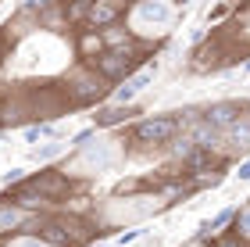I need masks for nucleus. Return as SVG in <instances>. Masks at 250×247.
<instances>
[{"label":"nucleus","instance_id":"obj_29","mask_svg":"<svg viewBox=\"0 0 250 247\" xmlns=\"http://www.w3.org/2000/svg\"><path fill=\"white\" fill-rule=\"evenodd\" d=\"M21 179H25V168H11V172L4 176V183L11 186V183H21Z\"/></svg>","mask_w":250,"mask_h":247},{"label":"nucleus","instance_id":"obj_30","mask_svg":"<svg viewBox=\"0 0 250 247\" xmlns=\"http://www.w3.org/2000/svg\"><path fill=\"white\" fill-rule=\"evenodd\" d=\"M93 133H97V129H83V133H79V136H75L72 143H75V147H86V143L93 140Z\"/></svg>","mask_w":250,"mask_h":247},{"label":"nucleus","instance_id":"obj_28","mask_svg":"<svg viewBox=\"0 0 250 247\" xmlns=\"http://www.w3.org/2000/svg\"><path fill=\"white\" fill-rule=\"evenodd\" d=\"M140 237H143V229H129V233H122V237H118V247L132 244V240H140Z\"/></svg>","mask_w":250,"mask_h":247},{"label":"nucleus","instance_id":"obj_12","mask_svg":"<svg viewBox=\"0 0 250 247\" xmlns=\"http://www.w3.org/2000/svg\"><path fill=\"white\" fill-rule=\"evenodd\" d=\"M214 165H218V154H214V151H208V147H197V151H193L189 158L183 161L186 176H208Z\"/></svg>","mask_w":250,"mask_h":247},{"label":"nucleus","instance_id":"obj_18","mask_svg":"<svg viewBox=\"0 0 250 247\" xmlns=\"http://www.w3.org/2000/svg\"><path fill=\"white\" fill-rule=\"evenodd\" d=\"M100 40H104V47H107V50H115V47H129V43H132V36H129L125 29H118V25H107L104 32H100Z\"/></svg>","mask_w":250,"mask_h":247},{"label":"nucleus","instance_id":"obj_19","mask_svg":"<svg viewBox=\"0 0 250 247\" xmlns=\"http://www.w3.org/2000/svg\"><path fill=\"white\" fill-rule=\"evenodd\" d=\"M232 215H236V208H225V211H218V215H214V219H208V222H204V226H200V237H208V233L222 229L225 222H232Z\"/></svg>","mask_w":250,"mask_h":247},{"label":"nucleus","instance_id":"obj_32","mask_svg":"<svg viewBox=\"0 0 250 247\" xmlns=\"http://www.w3.org/2000/svg\"><path fill=\"white\" fill-rule=\"evenodd\" d=\"M4 47H7V40H4V32H0V54H4Z\"/></svg>","mask_w":250,"mask_h":247},{"label":"nucleus","instance_id":"obj_9","mask_svg":"<svg viewBox=\"0 0 250 247\" xmlns=\"http://www.w3.org/2000/svg\"><path fill=\"white\" fill-rule=\"evenodd\" d=\"M240 115H243L240 104H232V100H218V104H211L208 111H204V122L214 126V129H229Z\"/></svg>","mask_w":250,"mask_h":247},{"label":"nucleus","instance_id":"obj_8","mask_svg":"<svg viewBox=\"0 0 250 247\" xmlns=\"http://www.w3.org/2000/svg\"><path fill=\"white\" fill-rule=\"evenodd\" d=\"M7 201H15V204H18L21 211H40V208H47V204H50V201L43 197L40 190L29 183V179H21V183H18V186L7 194Z\"/></svg>","mask_w":250,"mask_h":247},{"label":"nucleus","instance_id":"obj_11","mask_svg":"<svg viewBox=\"0 0 250 247\" xmlns=\"http://www.w3.org/2000/svg\"><path fill=\"white\" fill-rule=\"evenodd\" d=\"M136 18L146 22V25H168V22H172V7H168L165 0H140Z\"/></svg>","mask_w":250,"mask_h":247},{"label":"nucleus","instance_id":"obj_6","mask_svg":"<svg viewBox=\"0 0 250 247\" xmlns=\"http://www.w3.org/2000/svg\"><path fill=\"white\" fill-rule=\"evenodd\" d=\"M29 183L36 186L40 194L50 201V204H54V201L68 197V190H72V176H64L61 168H58V172H40V176H29Z\"/></svg>","mask_w":250,"mask_h":247},{"label":"nucleus","instance_id":"obj_13","mask_svg":"<svg viewBox=\"0 0 250 247\" xmlns=\"http://www.w3.org/2000/svg\"><path fill=\"white\" fill-rule=\"evenodd\" d=\"M222 136L232 147H250V115H240L229 129H222Z\"/></svg>","mask_w":250,"mask_h":247},{"label":"nucleus","instance_id":"obj_27","mask_svg":"<svg viewBox=\"0 0 250 247\" xmlns=\"http://www.w3.org/2000/svg\"><path fill=\"white\" fill-rule=\"evenodd\" d=\"M11 247H47V244H43L40 237H21V240H15Z\"/></svg>","mask_w":250,"mask_h":247},{"label":"nucleus","instance_id":"obj_20","mask_svg":"<svg viewBox=\"0 0 250 247\" xmlns=\"http://www.w3.org/2000/svg\"><path fill=\"white\" fill-rule=\"evenodd\" d=\"M68 147V143L61 140H54V143H43V147H36V161H50V158H58V154Z\"/></svg>","mask_w":250,"mask_h":247},{"label":"nucleus","instance_id":"obj_1","mask_svg":"<svg viewBox=\"0 0 250 247\" xmlns=\"http://www.w3.org/2000/svg\"><path fill=\"white\" fill-rule=\"evenodd\" d=\"M36 237L47 247H79L89 237V229H83L72 215H43L36 222Z\"/></svg>","mask_w":250,"mask_h":247},{"label":"nucleus","instance_id":"obj_4","mask_svg":"<svg viewBox=\"0 0 250 247\" xmlns=\"http://www.w3.org/2000/svg\"><path fill=\"white\" fill-rule=\"evenodd\" d=\"M111 165H115V151H111L107 143H86V147H79V158L68 161L61 172L64 176H83V168H89V172H107Z\"/></svg>","mask_w":250,"mask_h":247},{"label":"nucleus","instance_id":"obj_7","mask_svg":"<svg viewBox=\"0 0 250 247\" xmlns=\"http://www.w3.org/2000/svg\"><path fill=\"white\" fill-rule=\"evenodd\" d=\"M118 18H122V7L115 0H93V4H89V15H86V25L89 29H107V25H115Z\"/></svg>","mask_w":250,"mask_h":247},{"label":"nucleus","instance_id":"obj_33","mask_svg":"<svg viewBox=\"0 0 250 247\" xmlns=\"http://www.w3.org/2000/svg\"><path fill=\"white\" fill-rule=\"evenodd\" d=\"M97 247H111V244H97Z\"/></svg>","mask_w":250,"mask_h":247},{"label":"nucleus","instance_id":"obj_3","mask_svg":"<svg viewBox=\"0 0 250 247\" xmlns=\"http://www.w3.org/2000/svg\"><path fill=\"white\" fill-rule=\"evenodd\" d=\"M179 133V122L175 115H154V118H143L132 126V140L143 143V147H161V143H172Z\"/></svg>","mask_w":250,"mask_h":247},{"label":"nucleus","instance_id":"obj_36","mask_svg":"<svg viewBox=\"0 0 250 247\" xmlns=\"http://www.w3.org/2000/svg\"><path fill=\"white\" fill-rule=\"evenodd\" d=\"M40 4H43V0H40Z\"/></svg>","mask_w":250,"mask_h":247},{"label":"nucleus","instance_id":"obj_24","mask_svg":"<svg viewBox=\"0 0 250 247\" xmlns=\"http://www.w3.org/2000/svg\"><path fill=\"white\" fill-rule=\"evenodd\" d=\"M50 133H54V129L47 126V122H40V126H29V129H25V140H29V143H36L40 136H50Z\"/></svg>","mask_w":250,"mask_h":247},{"label":"nucleus","instance_id":"obj_14","mask_svg":"<svg viewBox=\"0 0 250 247\" xmlns=\"http://www.w3.org/2000/svg\"><path fill=\"white\" fill-rule=\"evenodd\" d=\"M25 115H32V104H21V100H7V104H0V126H21Z\"/></svg>","mask_w":250,"mask_h":247},{"label":"nucleus","instance_id":"obj_5","mask_svg":"<svg viewBox=\"0 0 250 247\" xmlns=\"http://www.w3.org/2000/svg\"><path fill=\"white\" fill-rule=\"evenodd\" d=\"M107 90V79L104 75H97L93 68H83V72H72V79H68V100L72 104H93V100L104 97Z\"/></svg>","mask_w":250,"mask_h":247},{"label":"nucleus","instance_id":"obj_25","mask_svg":"<svg viewBox=\"0 0 250 247\" xmlns=\"http://www.w3.org/2000/svg\"><path fill=\"white\" fill-rule=\"evenodd\" d=\"M129 83H132L136 90H146V86H150V83H154V68H143V72H136V75H132V79H129Z\"/></svg>","mask_w":250,"mask_h":247},{"label":"nucleus","instance_id":"obj_10","mask_svg":"<svg viewBox=\"0 0 250 247\" xmlns=\"http://www.w3.org/2000/svg\"><path fill=\"white\" fill-rule=\"evenodd\" d=\"M25 222H29V211H21L15 201H0V237H7V233H15V229H25Z\"/></svg>","mask_w":250,"mask_h":247},{"label":"nucleus","instance_id":"obj_2","mask_svg":"<svg viewBox=\"0 0 250 247\" xmlns=\"http://www.w3.org/2000/svg\"><path fill=\"white\" fill-rule=\"evenodd\" d=\"M140 61V43H129V47H115V50H100L97 58H93V72L97 75H104V79H122L125 72L132 68V65Z\"/></svg>","mask_w":250,"mask_h":247},{"label":"nucleus","instance_id":"obj_31","mask_svg":"<svg viewBox=\"0 0 250 247\" xmlns=\"http://www.w3.org/2000/svg\"><path fill=\"white\" fill-rule=\"evenodd\" d=\"M236 176H240V179H243V183H247V179H250V158H247V161H243L240 168H236Z\"/></svg>","mask_w":250,"mask_h":247},{"label":"nucleus","instance_id":"obj_22","mask_svg":"<svg viewBox=\"0 0 250 247\" xmlns=\"http://www.w3.org/2000/svg\"><path fill=\"white\" fill-rule=\"evenodd\" d=\"M136 93H140V90H136L129 79H125V86L115 90V104H132V97H136Z\"/></svg>","mask_w":250,"mask_h":247},{"label":"nucleus","instance_id":"obj_17","mask_svg":"<svg viewBox=\"0 0 250 247\" xmlns=\"http://www.w3.org/2000/svg\"><path fill=\"white\" fill-rule=\"evenodd\" d=\"M132 111H129V104H115V108H104L97 115V129H107V126H118V122H125Z\"/></svg>","mask_w":250,"mask_h":247},{"label":"nucleus","instance_id":"obj_21","mask_svg":"<svg viewBox=\"0 0 250 247\" xmlns=\"http://www.w3.org/2000/svg\"><path fill=\"white\" fill-rule=\"evenodd\" d=\"M236 237H243V240H250V208H243V211H236Z\"/></svg>","mask_w":250,"mask_h":247},{"label":"nucleus","instance_id":"obj_34","mask_svg":"<svg viewBox=\"0 0 250 247\" xmlns=\"http://www.w3.org/2000/svg\"><path fill=\"white\" fill-rule=\"evenodd\" d=\"M247 72H250V61H247Z\"/></svg>","mask_w":250,"mask_h":247},{"label":"nucleus","instance_id":"obj_16","mask_svg":"<svg viewBox=\"0 0 250 247\" xmlns=\"http://www.w3.org/2000/svg\"><path fill=\"white\" fill-rule=\"evenodd\" d=\"M89 4H93V0H68V4L61 7V15H64V22H72V25H86Z\"/></svg>","mask_w":250,"mask_h":247},{"label":"nucleus","instance_id":"obj_23","mask_svg":"<svg viewBox=\"0 0 250 247\" xmlns=\"http://www.w3.org/2000/svg\"><path fill=\"white\" fill-rule=\"evenodd\" d=\"M193 151H197V143H193V136H189V140H179L175 147H172V154H175L179 161H186V158H189Z\"/></svg>","mask_w":250,"mask_h":247},{"label":"nucleus","instance_id":"obj_26","mask_svg":"<svg viewBox=\"0 0 250 247\" xmlns=\"http://www.w3.org/2000/svg\"><path fill=\"white\" fill-rule=\"evenodd\" d=\"M211 247H247V240H243V237H236V233H229V237H218Z\"/></svg>","mask_w":250,"mask_h":247},{"label":"nucleus","instance_id":"obj_35","mask_svg":"<svg viewBox=\"0 0 250 247\" xmlns=\"http://www.w3.org/2000/svg\"><path fill=\"white\" fill-rule=\"evenodd\" d=\"M183 4H189V0H183Z\"/></svg>","mask_w":250,"mask_h":247},{"label":"nucleus","instance_id":"obj_15","mask_svg":"<svg viewBox=\"0 0 250 247\" xmlns=\"http://www.w3.org/2000/svg\"><path fill=\"white\" fill-rule=\"evenodd\" d=\"M100 50H104V40H100V29H86L83 36H79V54L93 61Z\"/></svg>","mask_w":250,"mask_h":247}]
</instances>
